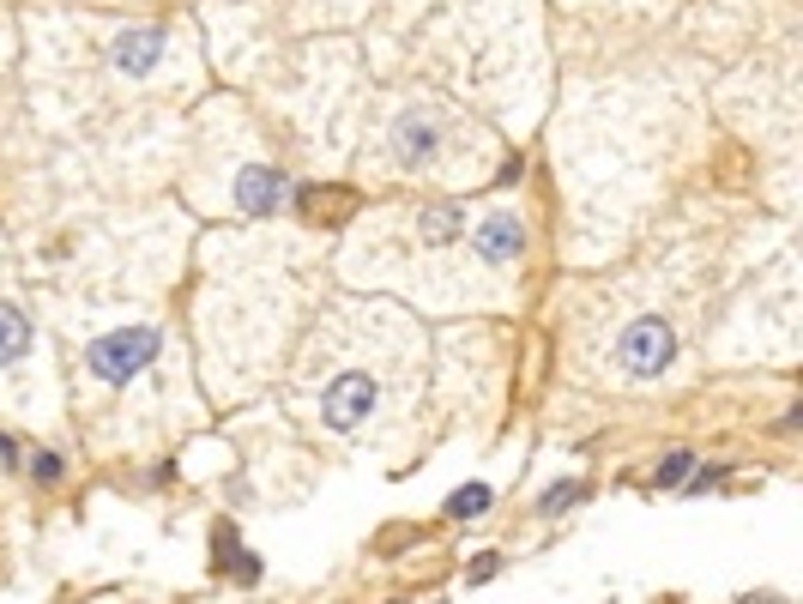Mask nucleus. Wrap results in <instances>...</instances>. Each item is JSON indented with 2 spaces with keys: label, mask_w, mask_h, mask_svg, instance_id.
Masks as SVG:
<instances>
[{
  "label": "nucleus",
  "mask_w": 803,
  "mask_h": 604,
  "mask_svg": "<svg viewBox=\"0 0 803 604\" xmlns=\"http://www.w3.org/2000/svg\"><path fill=\"white\" fill-rule=\"evenodd\" d=\"M157 327H121V333H103L91 351H85V363H91V375L97 381H133V375H145L151 369V357H157Z\"/></svg>",
  "instance_id": "nucleus-1"
},
{
  "label": "nucleus",
  "mask_w": 803,
  "mask_h": 604,
  "mask_svg": "<svg viewBox=\"0 0 803 604\" xmlns=\"http://www.w3.org/2000/svg\"><path fill=\"white\" fill-rule=\"evenodd\" d=\"M671 357H677V333L659 321V315H640V321H628L622 327V339H616V363L628 369V375H659V369H671Z\"/></svg>",
  "instance_id": "nucleus-2"
},
{
  "label": "nucleus",
  "mask_w": 803,
  "mask_h": 604,
  "mask_svg": "<svg viewBox=\"0 0 803 604\" xmlns=\"http://www.w3.org/2000/svg\"><path fill=\"white\" fill-rule=\"evenodd\" d=\"M375 399H381V387H375V375H339L327 393H320V423L327 429H339V435H351L369 411H375Z\"/></svg>",
  "instance_id": "nucleus-3"
},
{
  "label": "nucleus",
  "mask_w": 803,
  "mask_h": 604,
  "mask_svg": "<svg viewBox=\"0 0 803 604\" xmlns=\"http://www.w3.org/2000/svg\"><path fill=\"white\" fill-rule=\"evenodd\" d=\"M387 145H393V158H399L405 170H417V164L441 158V121H435V109H405V115L393 121Z\"/></svg>",
  "instance_id": "nucleus-4"
},
{
  "label": "nucleus",
  "mask_w": 803,
  "mask_h": 604,
  "mask_svg": "<svg viewBox=\"0 0 803 604\" xmlns=\"http://www.w3.org/2000/svg\"><path fill=\"white\" fill-rule=\"evenodd\" d=\"M284 200H290V176H284V170H272V164H248V170L236 176V206H242V212L266 218V212H278Z\"/></svg>",
  "instance_id": "nucleus-5"
},
{
  "label": "nucleus",
  "mask_w": 803,
  "mask_h": 604,
  "mask_svg": "<svg viewBox=\"0 0 803 604\" xmlns=\"http://www.w3.org/2000/svg\"><path fill=\"white\" fill-rule=\"evenodd\" d=\"M477 254H484L490 266H514L520 254H526V224L514 218V212H490L484 224H477Z\"/></svg>",
  "instance_id": "nucleus-6"
},
{
  "label": "nucleus",
  "mask_w": 803,
  "mask_h": 604,
  "mask_svg": "<svg viewBox=\"0 0 803 604\" xmlns=\"http://www.w3.org/2000/svg\"><path fill=\"white\" fill-rule=\"evenodd\" d=\"M109 61L121 67V73H151L157 61H164V31H157V25H133V31H121L115 37V49H109Z\"/></svg>",
  "instance_id": "nucleus-7"
},
{
  "label": "nucleus",
  "mask_w": 803,
  "mask_h": 604,
  "mask_svg": "<svg viewBox=\"0 0 803 604\" xmlns=\"http://www.w3.org/2000/svg\"><path fill=\"white\" fill-rule=\"evenodd\" d=\"M25 351H31V327H25V315L0 302V369H7V363H19Z\"/></svg>",
  "instance_id": "nucleus-8"
},
{
  "label": "nucleus",
  "mask_w": 803,
  "mask_h": 604,
  "mask_svg": "<svg viewBox=\"0 0 803 604\" xmlns=\"http://www.w3.org/2000/svg\"><path fill=\"white\" fill-rule=\"evenodd\" d=\"M417 230H423L429 242H447V236H459V230H465V212H459V206H435V212H423V218H417Z\"/></svg>",
  "instance_id": "nucleus-9"
},
{
  "label": "nucleus",
  "mask_w": 803,
  "mask_h": 604,
  "mask_svg": "<svg viewBox=\"0 0 803 604\" xmlns=\"http://www.w3.org/2000/svg\"><path fill=\"white\" fill-rule=\"evenodd\" d=\"M484 508H490V490H484V484H465V490L447 496V514H453V520H477Z\"/></svg>",
  "instance_id": "nucleus-10"
},
{
  "label": "nucleus",
  "mask_w": 803,
  "mask_h": 604,
  "mask_svg": "<svg viewBox=\"0 0 803 604\" xmlns=\"http://www.w3.org/2000/svg\"><path fill=\"white\" fill-rule=\"evenodd\" d=\"M689 472H695V453H689V447H677V453H671V460L659 466V484H683Z\"/></svg>",
  "instance_id": "nucleus-11"
},
{
  "label": "nucleus",
  "mask_w": 803,
  "mask_h": 604,
  "mask_svg": "<svg viewBox=\"0 0 803 604\" xmlns=\"http://www.w3.org/2000/svg\"><path fill=\"white\" fill-rule=\"evenodd\" d=\"M574 496H580V484H556V490H550V496L538 502V514H562V508H568Z\"/></svg>",
  "instance_id": "nucleus-12"
},
{
  "label": "nucleus",
  "mask_w": 803,
  "mask_h": 604,
  "mask_svg": "<svg viewBox=\"0 0 803 604\" xmlns=\"http://www.w3.org/2000/svg\"><path fill=\"white\" fill-rule=\"evenodd\" d=\"M218 544H224L218 556H230V550H236V538H230V532H218ZM236 574H242V580H254V574H260V568H254V556H242V562H236Z\"/></svg>",
  "instance_id": "nucleus-13"
},
{
  "label": "nucleus",
  "mask_w": 803,
  "mask_h": 604,
  "mask_svg": "<svg viewBox=\"0 0 803 604\" xmlns=\"http://www.w3.org/2000/svg\"><path fill=\"white\" fill-rule=\"evenodd\" d=\"M713 484H719V472H713V466H707V472H695V478H689V496H707V490H713Z\"/></svg>",
  "instance_id": "nucleus-14"
},
{
  "label": "nucleus",
  "mask_w": 803,
  "mask_h": 604,
  "mask_svg": "<svg viewBox=\"0 0 803 604\" xmlns=\"http://www.w3.org/2000/svg\"><path fill=\"white\" fill-rule=\"evenodd\" d=\"M0 466H13V441L7 435H0Z\"/></svg>",
  "instance_id": "nucleus-15"
}]
</instances>
